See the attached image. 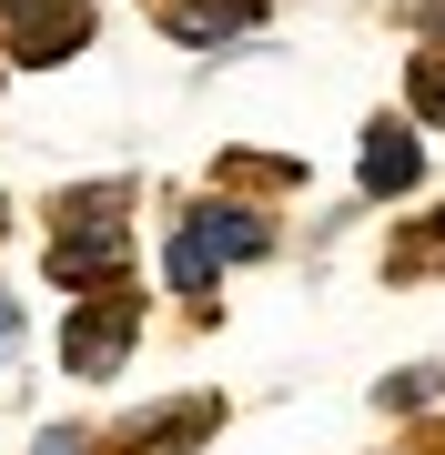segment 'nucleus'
<instances>
[{"label": "nucleus", "instance_id": "1", "mask_svg": "<svg viewBox=\"0 0 445 455\" xmlns=\"http://www.w3.org/2000/svg\"><path fill=\"white\" fill-rule=\"evenodd\" d=\"M264 253H274V223L253 203H193L172 223V243H163V283L203 304V293L223 283V263H264Z\"/></svg>", "mask_w": 445, "mask_h": 455}, {"label": "nucleus", "instance_id": "2", "mask_svg": "<svg viewBox=\"0 0 445 455\" xmlns=\"http://www.w3.org/2000/svg\"><path fill=\"white\" fill-rule=\"evenodd\" d=\"M132 334H142V304L122 283H101L91 304H71V324H61V364L82 374V385H112L122 364H132Z\"/></svg>", "mask_w": 445, "mask_h": 455}, {"label": "nucleus", "instance_id": "3", "mask_svg": "<svg viewBox=\"0 0 445 455\" xmlns=\"http://www.w3.org/2000/svg\"><path fill=\"white\" fill-rule=\"evenodd\" d=\"M0 31H11V61L51 71L91 41V0H0Z\"/></svg>", "mask_w": 445, "mask_h": 455}, {"label": "nucleus", "instance_id": "4", "mask_svg": "<svg viewBox=\"0 0 445 455\" xmlns=\"http://www.w3.org/2000/svg\"><path fill=\"white\" fill-rule=\"evenodd\" d=\"M122 274H132V233L71 212V233L51 243V283H91V293H101V283H122Z\"/></svg>", "mask_w": 445, "mask_h": 455}, {"label": "nucleus", "instance_id": "5", "mask_svg": "<svg viewBox=\"0 0 445 455\" xmlns=\"http://www.w3.org/2000/svg\"><path fill=\"white\" fill-rule=\"evenodd\" d=\"M213 425H223V405H213V395H193V405H172V415H132V425L112 435V455H193Z\"/></svg>", "mask_w": 445, "mask_h": 455}, {"label": "nucleus", "instance_id": "6", "mask_svg": "<svg viewBox=\"0 0 445 455\" xmlns=\"http://www.w3.org/2000/svg\"><path fill=\"white\" fill-rule=\"evenodd\" d=\"M152 20H163L172 41L213 51V41H243L253 20H264V0H152Z\"/></svg>", "mask_w": 445, "mask_h": 455}, {"label": "nucleus", "instance_id": "7", "mask_svg": "<svg viewBox=\"0 0 445 455\" xmlns=\"http://www.w3.org/2000/svg\"><path fill=\"white\" fill-rule=\"evenodd\" d=\"M415 172H425V142H415L405 122H375V132H364V193H375V203L415 193Z\"/></svg>", "mask_w": 445, "mask_h": 455}, {"label": "nucleus", "instance_id": "8", "mask_svg": "<svg viewBox=\"0 0 445 455\" xmlns=\"http://www.w3.org/2000/svg\"><path fill=\"white\" fill-rule=\"evenodd\" d=\"M405 112L445 132V41H425V51L405 61Z\"/></svg>", "mask_w": 445, "mask_h": 455}, {"label": "nucleus", "instance_id": "9", "mask_svg": "<svg viewBox=\"0 0 445 455\" xmlns=\"http://www.w3.org/2000/svg\"><path fill=\"white\" fill-rule=\"evenodd\" d=\"M435 395H445V364H405L395 385H385V405L405 415V405H435Z\"/></svg>", "mask_w": 445, "mask_h": 455}, {"label": "nucleus", "instance_id": "10", "mask_svg": "<svg viewBox=\"0 0 445 455\" xmlns=\"http://www.w3.org/2000/svg\"><path fill=\"white\" fill-rule=\"evenodd\" d=\"M31 455H91V435H82V425H51V435H41Z\"/></svg>", "mask_w": 445, "mask_h": 455}, {"label": "nucleus", "instance_id": "11", "mask_svg": "<svg viewBox=\"0 0 445 455\" xmlns=\"http://www.w3.org/2000/svg\"><path fill=\"white\" fill-rule=\"evenodd\" d=\"M11 355H20V304L0 293V364H11Z\"/></svg>", "mask_w": 445, "mask_h": 455}, {"label": "nucleus", "instance_id": "12", "mask_svg": "<svg viewBox=\"0 0 445 455\" xmlns=\"http://www.w3.org/2000/svg\"><path fill=\"white\" fill-rule=\"evenodd\" d=\"M0 233H11V203H0Z\"/></svg>", "mask_w": 445, "mask_h": 455}, {"label": "nucleus", "instance_id": "13", "mask_svg": "<svg viewBox=\"0 0 445 455\" xmlns=\"http://www.w3.org/2000/svg\"><path fill=\"white\" fill-rule=\"evenodd\" d=\"M435 243H445V212H435Z\"/></svg>", "mask_w": 445, "mask_h": 455}]
</instances>
